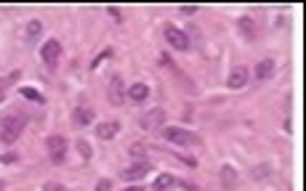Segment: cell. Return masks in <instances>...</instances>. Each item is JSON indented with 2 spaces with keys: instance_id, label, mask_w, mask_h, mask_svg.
Segmentation results:
<instances>
[{
  "instance_id": "1",
  "label": "cell",
  "mask_w": 306,
  "mask_h": 191,
  "mask_svg": "<svg viewBox=\"0 0 306 191\" xmlns=\"http://www.w3.org/2000/svg\"><path fill=\"white\" fill-rule=\"evenodd\" d=\"M21 130H24V117H6L3 122H0V141L6 143V146H11V143H16L19 136H21Z\"/></svg>"
},
{
  "instance_id": "2",
  "label": "cell",
  "mask_w": 306,
  "mask_h": 191,
  "mask_svg": "<svg viewBox=\"0 0 306 191\" xmlns=\"http://www.w3.org/2000/svg\"><path fill=\"white\" fill-rule=\"evenodd\" d=\"M162 138L176 143V146H200V136L189 133L184 128H162Z\"/></svg>"
},
{
  "instance_id": "3",
  "label": "cell",
  "mask_w": 306,
  "mask_h": 191,
  "mask_svg": "<svg viewBox=\"0 0 306 191\" xmlns=\"http://www.w3.org/2000/svg\"><path fill=\"white\" fill-rule=\"evenodd\" d=\"M67 146H69V143H67L64 136H48V138H45V149H48V157H51L53 165H62L64 162Z\"/></svg>"
},
{
  "instance_id": "4",
  "label": "cell",
  "mask_w": 306,
  "mask_h": 191,
  "mask_svg": "<svg viewBox=\"0 0 306 191\" xmlns=\"http://www.w3.org/2000/svg\"><path fill=\"white\" fill-rule=\"evenodd\" d=\"M59 56H62V43H59L56 38L45 40V43H43V48H40V58H43V64L48 67V69H56Z\"/></svg>"
},
{
  "instance_id": "5",
  "label": "cell",
  "mask_w": 306,
  "mask_h": 191,
  "mask_svg": "<svg viewBox=\"0 0 306 191\" xmlns=\"http://www.w3.org/2000/svg\"><path fill=\"white\" fill-rule=\"evenodd\" d=\"M162 122H165V109H160V106H152L149 112H144L138 117V125L144 130H160Z\"/></svg>"
},
{
  "instance_id": "6",
  "label": "cell",
  "mask_w": 306,
  "mask_h": 191,
  "mask_svg": "<svg viewBox=\"0 0 306 191\" xmlns=\"http://www.w3.org/2000/svg\"><path fill=\"white\" fill-rule=\"evenodd\" d=\"M125 90H128V85H125V80L120 77V75H115L112 80H109V90H107V96H109V104L112 106H123L125 104Z\"/></svg>"
},
{
  "instance_id": "7",
  "label": "cell",
  "mask_w": 306,
  "mask_h": 191,
  "mask_svg": "<svg viewBox=\"0 0 306 191\" xmlns=\"http://www.w3.org/2000/svg\"><path fill=\"white\" fill-rule=\"evenodd\" d=\"M165 40L171 43V48L176 51H189V38H186V32H181L179 27H165Z\"/></svg>"
},
{
  "instance_id": "8",
  "label": "cell",
  "mask_w": 306,
  "mask_h": 191,
  "mask_svg": "<svg viewBox=\"0 0 306 191\" xmlns=\"http://www.w3.org/2000/svg\"><path fill=\"white\" fill-rule=\"evenodd\" d=\"M149 170H152L149 162H147V160H138V162H133V165H128L125 170L120 173V178H123V181H138V178H144Z\"/></svg>"
},
{
  "instance_id": "9",
  "label": "cell",
  "mask_w": 306,
  "mask_h": 191,
  "mask_svg": "<svg viewBox=\"0 0 306 191\" xmlns=\"http://www.w3.org/2000/svg\"><path fill=\"white\" fill-rule=\"evenodd\" d=\"M248 69L245 67H234L232 72H229V80H227V88L229 90H242L245 85H248Z\"/></svg>"
},
{
  "instance_id": "10",
  "label": "cell",
  "mask_w": 306,
  "mask_h": 191,
  "mask_svg": "<svg viewBox=\"0 0 306 191\" xmlns=\"http://www.w3.org/2000/svg\"><path fill=\"white\" fill-rule=\"evenodd\" d=\"M117 133H120V122H117V119H107V122H101V125L96 128V136H99L101 141H112Z\"/></svg>"
},
{
  "instance_id": "11",
  "label": "cell",
  "mask_w": 306,
  "mask_h": 191,
  "mask_svg": "<svg viewBox=\"0 0 306 191\" xmlns=\"http://www.w3.org/2000/svg\"><path fill=\"white\" fill-rule=\"evenodd\" d=\"M93 122V109L91 106H77L75 114H72V125L75 128H88Z\"/></svg>"
},
{
  "instance_id": "12",
  "label": "cell",
  "mask_w": 306,
  "mask_h": 191,
  "mask_svg": "<svg viewBox=\"0 0 306 191\" xmlns=\"http://www.w3.org/2000/svg\"><path fill=\"white\" fill-rule=\"evenodd\" d=\"M274 69H277L274 58H261V61L256 64V80H269L274 75Z\"/></svg>"
},
{
  "instance_id": "13",
  "label": "cell",
  "mask_w": 306,
  "mask_h": 191,
  "mask_svg": "<svg viewBox=\"0 0 306 191\" xmlns=\"http://www.w3.org/2000/svg\"><path fill=\"white\" fill-rule=\"evenodd\" d=\"M125 96L131 101H144L147 96H149V85H144V82H133V85H128Z\"/></svg>"
},
{
  "instance_id": "14",
  "label": "cell",
  "mask_w": 306,
  "mask_h": 191,
  "mask_svg": "<svg viewBox=\"0 0 306 191\" xmlns=\"http://www.w3.org/2000/svg\"><path fill=\"white\" fill-rule=\"evenodd\" d=\"M40 32H43V21L30 19V21H27V27H24V38L32 43V40H38V38H40Z\"/></svg>"
},
{
  "instance_id": "15",
  "label": "cell",
  "mask_w": 306,
  "mask_h": 191,
  "mask_svg": "<svg viewBox=\"0 0 306 191\" xmlns=\"http://www.w3.org/2000/svg\"><path fill=\"white\" fill-rule=\"evenodd\" d=\"M237 27H240V32H242L248 40H256V21H253L251 16H242V19L237 21Z\"/></svg>"
},
{
  "instance_id": "16",
  "label": "cell",
  "mask_w": 306,
  "mask_h": 191,
  "mask_svg": "<svg viewBox=\"0 0 306 191\" xmlns=\"http://www.w3.org/2000/svg\"><path fill=\"white\" fill-rule=\"evenodd\" d=\"M173 186H176V178L168 175V173L157 175V178H155V183H152V188H155V191H168V188H173Z\"/></svg>"
},
{
  "instance_id": "17",
  "label": "cell",
  "mask_w": 306,
  "mask_h": 191,
  "mask_svg": "<svg viewBox=\"0 0 306 191\" xmlns=\"http://www.w3.org/2000/svg\"><path fill=\"white\" fill-rule=\"evenodd\" d=\"M221 178H224V186H234V183H237V170H234V167L232 165H224L221 167Z\"/></svg>"
},
{
  "instance_id": "18",
  "label": "cell",
  "mask_w": 306,
  "mask_h": 191,
  "mask_svg": "<svg viewBox=\"0 0 306 191\" xmlns=\"http://www.w3.org/2000/svg\"><path fill=\"white\" fill-rule=\"evenodd\" d=\"M19 93H21V99H27V101H32V104H45L43 93H38L35 88H19Z\"/></svg>"
},
{
  "instance_id": "19",
  "label": "cell",
  "mask_w": 306,
  "mask_h": 191,
  "mask_svg": "<svg viewBox=\"0 0 306 191\" xmlns=\"http://www.w3.org/2000/svg\"><path fill=\"white\" fill-rule=\"evenodd\" d=\"M77 154H80V157H83V160H91V157H93V149H91V143L80 138V141H77Z\"/></svg>"
},
{
  "instance_id": "20",
  "label": "cell",
  "mask_w": 306,
  "mask_h": 191,
  "mask_svg": "<svg viewBox=\"0 0 306 191\" xmlns=\"http://www.w3.org/2000/svg\"><path fill=\"white\" fill-rule=\"evenodd\" d=\"M128 151H131V157H136V162L144 160V146H141V143H133V146L128 149Z\"/></svg>"
},
{
  "instance_id": "21",
  "label": "cell",
  "mask_w": 306,
  "mask_h": 191,
  "mask_svg": "<svg viewBox=\"0 0 306 191\" xmlns=\"http://www.w3.org/2000/svg\"><path fill=\"white\" fill-rule=\"evenodd\" d=\"M109 56H112V48H107V51H101V53H99L96 58H93V64H91V69H96V67H99V64L104 61V58H109Z\"/></svg>"
},
{
  "instance_id": "22",
  "label": "cell",
  "mask_w": 306,
  "mask_h": 191,
  "mask_svg": "<svg viewBox=\"0 0 306 191\" xmlns=\"http://www.w3.org/2000/svg\"><path fill=\"white\" fill-rule=\"evenodd\" d=\"M43 191H67V188H64V183H59V181H48L43 186Z\"/></svg>"
},
{
  "instance_id": "23",
  "label": "cell",
  "mask_w": 306,
  "mask_h": 191,
  "mask_svg": "<svg viewBox=\"0 0 306 191\" xmlns=\"http://www.w3.org/2000/svg\"><path fill=\"white\" fill-rule=\"evenodd\" d=\"M107 11H109V16H112L115 21H123V14H120V8H117V6H109Z\"/></svg>"
},
{
  "instance_id": "24",
  "label": "cell",
  "mask_w": 306,
  "mask_h": 191,
  "mask_svg": "<svg viewBox=\"0 0 306 191\" xmlns=\"http://www.w3.org/2000/svg\"><path fill=\"white\" fill-rule=\"evenodd\" d=\"M19 157H16V151H8V154H3V157H0V162H6V165H11V162H16Z\"/></svg>"
},
{
  "instance_id": "25",
  "label": "cell",
  "mask_w": 306,
  "mask_h": 191,
  "mask_svg": "<svg viewBox=\"0 0 306 191\" xmlns=\"http://www.w3.org/2000/svg\"><path fill=\"white\" fill-rule=\"evenodd\" d=\"M96 191H112V181H107V178L99 181V183H96Z\"/></svg>"
},
{
  "instance_id": "26",
  "label": "cell",
  "mask_w": 306,
  "mask_h": 191,
  "mask_svg": "<svg viewBox=\"0 0 306 191\" xmlns=\"http://www.w3.org/2000/svg\"><path fill=\"white\" fill-rule=\"evenodd\" d=\"M179 11H181L184 16H194V14H197V6H181Z\"/></svg>"
},
{
  "instance_id": "27",
  "label": "cell",
  "mask_w": 306,
  "mask_h": 191,
  "mask_svg": "<svg viewBox=\"0 0 306 191\" xmlns=\"http://www.w3.org/2000/svg\"><path fill=\"white\" fill-rule=\"evenodd\" d=\"M125 191H144V188H141V186H128Z\"/></svg>"
},
{
  "instance_id": "28",
  "label": "cell",
  "mask_w": 306,
  "mask_h": 191,
  "mask_svg": "<svg viewBox=\"0 0 306 191\" xmlns=\"http://www.w3.org/2000/svg\"><path fill=\"white\" fill-rule=\"evenodd\" d=\"M3 188H6V183H3V181H0V191H3Z\"/></svg>"
}]
</instances>
